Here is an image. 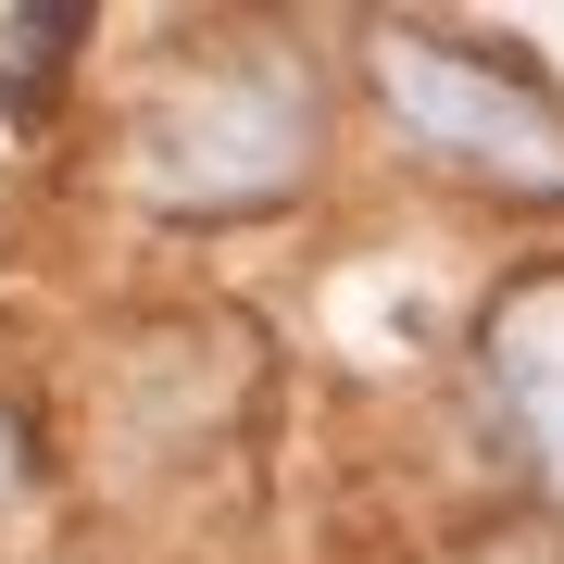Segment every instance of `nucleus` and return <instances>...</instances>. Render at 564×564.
<instances>
[{
	"instance_id": "f03ea898",
	"label": "nucleus",
	"mask_w": 564,
	"mask_h": 564,
	"mask_svg": "<svg viewBox=\"0 0 564 564\" xmlns=\"http://www.w3.org/2000/svg\"><path fill=\"white\" fill-rule=\"evenodd\" d=\"M302 151H314V76H289V63H214V76H188L176 101L139 126V176H151V202H176V214L276 202V188L302 176Z\"/></svg>"
},
{
	"instance_id": "7ed1b4c3",
	"label": "nucleus",
	"mask_w": 564,
	"mask_h": 564,
	"mask_svg": "<svg viewBox=\"0 0 564 564\" xmlns=\"http://www.w3.org/2000/svg\"><path fill=\"white\" fill-rule=\"evenodd\" d=\"M489 389H502V414L564 464V263L527 276L514 302L489 314Z\"/></svg>"
},
{
	"instance_id": "f257e3e1",
	"label": "nucleus",
	"mask_w": 564,
	"mask_h": 564,
	"mask_svg": "<svg viewBox=\"0 0 564 564\" xmlns=\"http://www.w3.org/2000/svg\"><path fill=\"white\" fill-rule=\"evenodd\" d=\"M377 88L414 126V151H440V163H464L489 188H527V202H564V101L540 76L477 63L440 25H389L377 39Z\"/></svg>"
}]
</instances>
